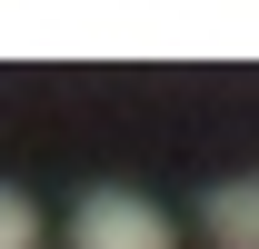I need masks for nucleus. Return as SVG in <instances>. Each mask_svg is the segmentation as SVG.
<instances>
[{
	"mask_svg": "<svg viewBox=\"0 0 259 249\" xmlns=\"http://www.w3.org/2000/svg\"><path fill=\"white\" fill-rule=\"evenodd\" d=\"M0 249H40V210L20 189H0Z\"/></svg>",
	"mask_w": 259,
	"mask_h": 249,
	"instance_id": "3",
	"label": "nucleus"
},
{
	"mask_svg": "<svg viewBox=\"0 0 259 249\" xmlns=\"http://www.w3.org/2000/svg\"><path fill=\"white\" fill-rule=\"evenodd\" d=\"M70 249H180V229H169L140 189H90V199L70 210Z\"/></svg>",
	"mask_w": 259,
	"mask_h": 249,
	"instance_id": "1",
	"label": "nucleus"
},
{
	"mask_svg": "<svg viewBox=\"0 0 259 249\" xmlns=\"http://www.w3.org/2000/svg\"><path fill=\"white\" fill-rule=\"evenodd\" d=\"M199 229L220 249H259V180H220L209 199H199Z\"/></svg>",
	"mask_w": 259,
	"mask_h": 249,
	"instance_id": "2",
	"label": "nucleus"
}]
</instances>
